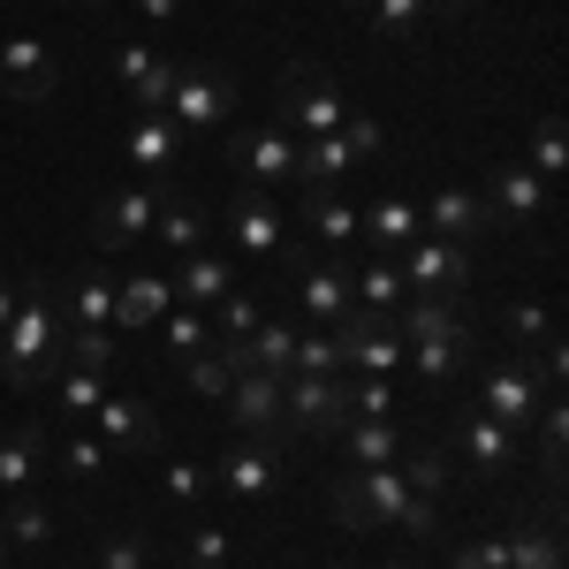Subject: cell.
Instances as JSON below:
<instances>
[{"mask_svg": "<svg viewBox=\"0 0 569 569\" xmlns=\"http://www.w3.org/2000/svg\"><path fill=\"white\" fill-rule=\"evenodd\" d=\"M342 137H350L357 160H380V144H388V130H380V122H365V114H350V122H342Z\"/></svg>", "mask_w": 569, "mask_h": 569, "instance_id": "52", "label": "cell"}, {"mask_svg": "<svg viewBox=\"0 0 569 569\" xmlns=\"http://www.w3.org/2000/svg\"><path fill=\"white\" fill-rule=\"evenodd\" d=\"M91 426H99V440H107V456H130V463L160 456V440H168L160 410H152L144 395H107V402L91 410Z\"/></svg>", "mask_w": 569, "mask_h": 569, "instance_id": "9", "label": "cell"}, {"mask_svg": "<svg viewBox=\"0 0 569 569\" xmlns=\"http://www.w3.org/2000/svg\"><path fill=\"white\" fill-rule=\"evenodd\" d=\"M144 555H152V539L137 525H122V531H107V547H99V569H144Z\"/></svg>", "mask_w": 569, "mask_h": 569, "instance_id": "46", "label": "cell"}, {"mask_svg": "<svg viewBox=\"0 0 569 569\" xmlns=\"http://www.w3.org/2000/svg\"><path fill=\"white\" fill-rule=\"evenodd\" d=\"M395 327H402V342H433V335L471 327V311H463V297H402Z\"/></svg>", "mask_w": 569, "mask_h": 569, "instance_id": "29", "label": "cell"}, {"mask_svg": "<svg viewBox=\"0 0 569 569\" xmlns=\"http://www.w3.org/2000/svg\"><path fill=\"white\" fill-rule=\"evenodd\" d=\"M335 335V350H342V372H372V380H402V327H395V311H365L357 305L342 327H327Z\"/></svg>", "mask_w": 569, "mask_h": 569, "instance_id": "6", "label": "cell"}, {"mask_svg": "<svg viewBox=\"0 0 569 569\" xmlns=\"http://www.w3.org/2000/svg\"><path fill=\"white\" fill-rule=\"evenodd\" d=\"M547 395H555V388L539 380V357H531V350H501L471 410H486V418H493V426H509V433H525L531 418H539V402H547Z\"/></svg>", "mask_w": 569, "mask_h": 569, "instance_id": "3", "label": "cell"}, {"mask_svg": "<svg viewBox=\"0 0 569 569\" xmlns=\"http://www.w3.org/2000/svg\"><path fill=\"white\" fill-rule=\"evenodd\" d=\"M176 311V281L168 273H130L114 281V335H152Z\"/></svg>", "mask_w": 569, "mask_h": 569, "instance_id": "21", "label": "cell"}, {"mask_svg": "<svg viewBox=\"0 0 569 569\" xmlns=\"http://www.w3.org/2000/svg\"><path fill=\"white\" fill-rule=\"evenodd\" d=\"M357 236H372V243H380V259H395V251H410V243L426 236V220H418L410 198H380V206H365V213H357Z\"/></svg>", "mask_w": 569, "mask_h": 569, "instance_id": "27", "label": "cell"}, {"mask_svg": "<svg viewBox=\"0 0 569 569\" xmlns=\"http://www.w3.org/2000/svg\"><path fill=\"white\" fill-rule=\"evenodd\" d=\"M335 440H342V471H388V463H402V426L395 418H357Z\"/></svg>", "mask_w": 569, "mask_h": 569, "instance_id": "24", "label": "cell"}, {"mask_svg": "<svg viewBox=\"0 0 569 569\" xmlns=\"http://www.w3.org/2000/svg\"><path fill=\"white\" fill-rule=\"evenodd\" d=\"M342 426H350V410H342V372H289V380H281V433L335 440Z\"/></svg>", "mask_w": 569, "mask_h": 569, "instance_id": "7", "label": "cell"}, {"mask_svg": "<svg viewBox=\"0 0 569 569\" xmlns=\"http://www.w3.org/2000/svg\"><path fill=\"white\" fill-rule=\"evenodd\" d=\"M168 281H176V297H182L190 311H220L236 289H243V281H236V266L220 259V251H190V259H182Z\"/></svg>", "mask_w": 569, "mask_h": 569, "instance_id": "22", "label": "cell"}, {"mask_svg": "<svg viewBox=\"0 0 569 569\" xmlns=\"http://www.w3.org/2000/svg\"><path fill=\"white\" fill-rule=\"evenodd\" d=\"M448 569H509V531H486V539H471V547H456Z\"/></svg>", "mask_w": 569, "mask_h": 569, "instance_id": "47", "label": "cell"}, {"mask_svg": "<svg viewBox=\"0 0 569 569\" xmlns=\"http://www.w3.org/2000/svg\"><path fill=\"white\" fill-rule=\"evenodd\" d=\"M388 569H410V562H388Z\"/></svg>", "mask_w": 569, "mask_h": 569, "instance_id": "58", "label": "cell"}, {"mask_svg": "<svg viewBox=\"0 0 569 569\" xmlns=\"http://www.w3.org/2000/svg\"><path fill=\"white\" fill-rule=\"evenodd\" d=\"M365 160L350 152V137H311V144H297V182H311V190H342V182L357 176Z\"/></svg>", "mask_w": 569, "mask_h": 569, "instance_id": "26", "label": "cell"}, {"mask_svg": "<svg viewBox=\"0 0 569 569\" xmlns=\"http://www.w3.org/2000/svg\"><path fill=\"white\" fill-rule=\"evenodd\" d=\"M182 547H190V569H228L236 562V539H228V531H190Z\"/></svg>", "mask_w": 569, "mask_h": 569, "instance_id": "49", "label": "cell"}, {"mask_svg": "<svg viewBox=\"0 0 569 569\" xmlns=\"http://www.w3.org/2000/svg\"><path fill=\"white\" fill-rule=\"evenodd\" d=\"M228 152H236V168H243V190H273V182L297 176V137H281L273 122H266V130H243Z\"/></svg>", "mask_w": 569, "mask_h": 569, "instance_id": "20", "label": "cell"}, {"mask_svg": "<svg viewBox=\"0 0 569 569\" xmlns=\"http://www.w3.org/2000/svg\"><path fill=\"white\" fill-rule=\"evenodd\" d=\"M547 335H555L547 305H509V342H517V350H539Z\"/></svg>", "mask_w": 569, "mask_h": 569, "instance_id": "48", "label": "cell"}, {"mask_svg": "<svg viewBox=\"0 0 569 569\" xmlns=\"http://www.w3.org/2000/svg\"><path fill=\"white\" fill-rule=\"evenodd\" d=\"M0 539H8V547H46V539H53V517H46V501L16 493V509L0 517Z\"/></svg>", "mask_w": 569, "mask_h": 569, "instance_id": "40", "label": "cell"}, {"mask_svg": "<svg viewBox=\"0 0 569 569\" xmlns=\"http://www.w3.org/2000/svg\"><path fill=\"white\" fill-rule=\"evenodd\" d=\"M53 84H61V61L39 39H0V91H8V107H46Z\"/></svg>", "mask_w": 569, "mask_h": 569, "instance_id": "14", "label": "cell"}, {"mask_svg": "<svg viewBox=\"0 0 569 569\" xmlns=\"http://www.w3.org/2000/svg\"><path fill=\"white\" fill-rule=\"evenodd\" d=\"M350 8H357V0H350Z\"/></svg>", "mask_w": 569, "mask_h": 569, "instance_id": "59", "label": "cell"}, {"mask_svg": "<svg viewBox=\"0 0 569 569\" xmlns=\"http://www.w3.org/2000/svg\"><path fill=\"white\" fill-rule=\"evenodd\" d=\"M206 228H213V220H206V206H190V198H168L160 220H152L160 251H182V259H190V251H206Z\"/></svg>", "mask_w": 569, "mask_h": 569, "instance_id": "31", "label": "cell"}, {"mask_svg": "<svg viewBox=\"0 0 569 569\" xmlns=\"http://www.w3.org/2000/svg\"><path fill=\"white\" fill-rule=\"evenodd\" d=\"M471 0H426V16H463Z\"/></svg>", "mask_w": 569, "mask_h": 569, "instance_id": "55", "label": "cell"}, {"mask_svg": "<svg viewBox=\"0 0 569 569\" xmlns=\"http://www.w3.org/2000/svg\"><path fill=\"white\" fill-rule=\"evenodd\" d=\"M53 350H61V281H23V297H16V319L0 327V380L8 388H46L61 365H53Z\"/></svg>", "mask_w": 569, "mask_h": 569, "instance_id": "2", "label": "cell"}, {"mask_svg": "<svg viewBox=\"0 0 569 569\" xmlns=\"http://www.w3.org/2000/svg\"><path fill=\"white\" fill-rule=\"evenodd\" d=\"M137 16H152V23H168V16H182V0H137Z\"/></svg>", "mask_w": 569, "mask_h": 569, "instance_id": "53", "label": "cell"}, {"mask_svg": "<svg viewBox=\"0 0 569 569\" xmlns=\"http://www.w3.org/2000/svg\"><path fill=\"white\" fill-rule=\"evenodd\" d=\"M220 402H228V418H236L243 440H281V380L273 372H236Z\"/></svg>", "mask_w": 569, "mask_h": 569, "instance_id": "17", "label": "cell"}, {"mask_svg": "<svg viewBox=\"0 0 569 569\" xmlns=\"http://www.w3.org/2000/svg\"><path fill=\"white\" fill-rule=\"evenodd\" d=\"M160 486H168V501H176V509H198V501L213 493V471H206V463H168Z\"/></svg>", "mask_w": 569, "mask_h": 569, "instance_id": "42", "label": "cell"}, {"mask_svg": "<svg viewBox=\"0 0 569 569\" xmlns=\"http://www.w3.org/2000/svg\"><path fill=\"white\" fill-rule=\"evenodd\" d=\"M46 388H53V418H91V410L107 402V372H69V365H61Z\"/></svg>", "mask_w": 569, "mask_h": 569, "instance_id": "36", "label": "cell"}, {"mask_svg": "<svg viewBox=\"0 0 569 569\" xmlns=\"http://www.w3.org/2000/svg\"><path fill=\"white\" fill-rule=\"evenodd\" d=\"M418 220H426V236H440V243H463V251H471L479 236H493V213H486V198H479V190H456V182H448V190H433Z\"/></svg>", "mask_w": 569, "mask_h": 569, "instance_id": "19", "label": "cell"}, {"mask_svg": "<svg viewBox=\"0 0 569 569\" xmlns=\"http://www.w3.org/2000/svg\"><path fill=\"white\" fill-rule=\"evenodd\" d=\"M525 168L539 182H555L569 168V137H562V122H555V114H539V122H531V152H525Z\"/></svg>", "mask_w": 569, "mask_h": 569, "instance_id": "39", "label": "cell"}, {"mask_svg": "<svg viewBox=\"0 0 569 569\" xmlns=\"http://www.w3.org/2000/svg\"><path fill=\"white\" fill-rule=\"evenodd\" d=\"M130 168L137 176H152V182H168L182 168V130L168 122V114H137V130H130Z\"/></svg>", "mask_w": 569, "mask_h": 569, "instance_id": "23", "label": "cell"}, {"mask_svg": "<svg viewBox=\"0 0 569 569\" xmlns=\"http://www.w3.org/2000/svg\"><path fill=\"white\" fill-rule=\"evenodd\" d=\"M160 206H168V182H152V176L107 190V198L91 206V243H99V259H114V251H130L137 236H152Z\"/></svg>", "mask_w": 569, "mask_h": 569, "instance_id": "4", "label": "cell"}, {"mask_svg": "<svg viewBox=\"0 0 569 569\" xmlns=\"http://www.w3.org/2000/svg\"><path fill=\"white\" fill-rule=\"evenodd\" d=\"M61 311H69L77 327H114V273H107V266L69 273V281H61Z\"/></svg>", "mask_w": 569, "mask_h": 569, "instance_id": "28", "label": "cell"}, {"mask_svg": "<svg viewBox=\"0 0 569 569\" xmlns=\"http://www.w3.org/2000/svg\"><path fill=\"white\" fill-rule=\"evenodd\" d=\"M350 297L365 311H402V297H410V289H402V266H395V259L357 266V273H350Z\"/></svg>", "mask_w": 569, "mask_h": 569, "instance_id": "34", "label": "cell"}, {"mask_svg": "<svg viewBox=\"0 0 569 569\" xmlns=\"http://www.w3.org/2000/svg\"><path fill=\"white\" fill-rule=\"evenodd\" d=\"M395 266H402V289L410 297H463L471 289V251L463 243H440V236H418Z\"/></svg>", "mask_w": 569, "mask_h": 569, "instance_id": "10", "label": "cell"}, {"mask_svg": "<svg viewBox=\"0 0 569 569\" xmlns=\"http://www.w3.org/2000/svg\"><path fill=\"white\" fill-rule=\"evenodd\" d=\"M0 569H8V562H0Z\"/></svg>", "mask_w": 569, "mask_h": 569, "instance_id": "61", "label": "cell"}, {"mask_svg": "<svg viewBox=\"0 0 569 569\" xmlns=\"http://www.w3.org/2000/svg\"><path fill=\"white\" fill-rule=\"evenodd\" d=\"M525 569H562V555H547V562H525Z\"/></svg>", "mask_w": 569, "mask_h": 569, "instance_id": "56", "label": "cell"}, {"mask_svg": "<svg viewBox=\"0 0 569 569\" xmlns=\"http://www.w3.org/2000/svg\"><path fill=\"white\" fill-rule=\"evenodd\" d=\"M486 213H493V228H539V220H547V182L531 176L525 160L493 168V182H486Z\"/></svg>", "mask_w": 569, "mask_h": 569, "instance_id": "16", "label": "cell"}, {"mask_svg": "<svg viewBox=\"0 0 569 569\" xmlns=\"http://www.w3.org/2000/svg\"><path fill=\"white\" fill-rule=\"evenodd\" d=\"M426 23V0H372V31L380 39H410Z\"/></svg>", "mask_w": 569, "mask_h": 569, "instance_id": "45", "label": "cell"}, {"mask_svg": "<svg viewBox=\"0 0 569 569\" xmlns=\"http://www.w3.org/2000/svg\"><path fill=\"white\" fill-rule=\"evenodd\" d=\"M350 122V99L327 84L319 69H289L281 77V114H273V130L297 137V144H311V137H335Z\"/></svg>", "mask_w": 569, "mask_h": 569, "instance_id": "5", "label": "cell"}, {"mask_svg": "<svg viewBox=\"0 0 569 569\" xmlns=\"http://www.w3.org/2000/svg\"><path fill=\"white\" fill-rule=\"evenodd\" d=\"M335 517L350 531H410V539H433L440 531V501H426L402 471H342L335 479Z\"/></svg>", "mask_w": 569, "mask_h": 569, "instance_id": "1", "label": "cell"}, {"mask_svg": "<svg viewBox=\"0 0 569 569\" xmlns=\"http://www.w3.org/2000/svg\"><path fill=\"white\" fill-rule=\"evenodd\" d=\"M46 463H53L61 479H107V463H114V456H107V440H99V433H77V440H61Z\"/></svg>", "mask_w": 569, "mask_h": 569, "instance_id": "37", "label": "cell"}, {"mask_svg": "<svg viewBox=\"0 0 569 569\" xmlns=\"http://www.w3.org/2000/svg\"><path fill=\"white\" fill-rule=\"evenodd\" d=\"M46 456H53V433H46L39 418L16 426V433H0V486H8V493H31V479L46 471Z\"/></svg>", "mask_w": 569, "mask_h": 569, "instance_id": "25", "label": "cell"}, {"mask_svg": "<svg viewBox=\"0 0 569 569\" xmlns=\"http://www.w3.org/2000/svg\"><path fill=\"white\" fill-rule=\"evenodd\" d=\"M228 107H236V77H220L213 61H182L176 69V99H168V122L182 137H206L228 122Z\"/></svg>", "mask_w": 569, "mask_h": 569, "instance_id": "8", "label": "cell"}, {"mask_svg": "<svg viewBox=\"0 0 569 569\" xmlns=\"http://www.w3.org/2000/svg\"><path fill=\"white\" fill-rule=\"evenodd\" d=\"M176 69H182V61H168V53H160V61L144 69V84L130 91V107H137V114H168V99H176Z\"/></svg>", "mask_w": 569, "mask_h": 569, "instance_id": "41", "label": "cell"}, {"mask_svg": "<svg viewBox=\"0 0 569 569\" xmlns=\"http://www.w3.org/2000/svg\"><path fill=\"white\" fill-rule=\"evenodd\" d=\"M259 319H266L259 297H251V289H236V297H228V305L213 311V335H220V342H243V335H251Z\"/></svg>", "mask_w": 569, "mask_h": 569, "instance_id": "43", "label": "cell"}, {"mask_svg": "<svg viewBox=\"0 0 569 569\" xmlns=\"http://www.w3.org/2000/svg\"><path fill=\"white\" fill-rule=\"evenodd\" d=\"M213 350V311H168L160 319V357H176V365H190V357Z\"/></svg>", "mask_w": 569, "mask_h": 569, "instance_id": "32", "label": "cell"}, {"mask_svg": "<svg viewBox=\"0 0 569 569\" xmlns=\"http://www.w3.org/2000/svg\"><path fill=\"white\" fill-rule=\"evenodd\" d=\"M531 426H539V471H547V486L562 479V440H569V402L562 395H547V402H539V418H531Z\"/></svg>", "mask_w": 569, "mask_h": 569, "instance_id": "38", "label": "cell"}, {"mask_svg": "<svg viewBox=\"0 0 569 569\" xmlns=\"http://www.w3.org/2000/svg\"><path fill=\"white\" fill-rule=\"evenodd\" d=\"M297 372H342V350H335L327 327L319 335H297Z\"/></svg>", "mask_w": 569, "mask_h": 569, "instance_id": "50", "label": "cell"}, {"mask_svg": "<svg viewBox=\"0 0 569 569\" xmlns=\"http://www.w3.org/2000/svg\"><path fill=\"white\" fill-rule=\"evenodd\" d=\"M456 448H463V463H471L479 479H501V471H517V456H525V433L493 426L486 410H456Z\"/></svg>", "mask_w": 569, "mask_h": 569, "instance_id": "15", "label": "cell"}, {"mask_svg": "<svg viewBox=\"0 0 569 569\" xmlns=\"http://www.w3.org/2000/svg\"><path fill=\"white\" fill-rule=\"evenodd\" d=\"M281 440H243V448H228L213 471V493L228 501H266V493H281Z\"/></svg>", "mask_w": 569, "mask_h": 569, "instance_id": "11", "label": "cell"}, {"mask_svg": "<svg viewBox=\"0 0 569 569\" xmlns=\"http://www.w3.org/2000/svg\"><path fill=\"white\" fill-rule=\"evenodd\" d=\"M395 471H402V479L418 486L426 501H440V493H448V479H456V471H448V456H433V448H426V456H402Z\"/></svg>", "mask_w": 569, "mask_h": 569, "instance_id": "44", "label": "cell"}, {"mask_svg": "<svg viewBox=\"0 0 569 569\" xmlns=\"http://www.w3.org/2000/svg\"><path fill=\"white\" fill-rule=\"evenodd\" d=\"M220 228H228V243H236L243 259H281V251H289L281 213H273V198H266V190H243V198L220 213Z\"/></svg>", "mask_w": 569, "mask_h": 569, "instance_id": "18", "label": "cell"}, {"mask_svg": "<svg viewBox=\"0 0 569 569\" xmlns=\"http://www.w3.org/2000/svg\"><path fill=\"white\" fill-rule=\"evenodd\" d=\"M342 569H350V562H342Z\"/></svg>", "mask_w": 569, "mask_h": 569, "instance_id": "60", "label": "cell"}, {"mask_svg": "<svg viewBox=\"0 0 569 569\" xmlns=\"http://www.w3.org/2000/svg\"><path fill=\"white\" fill-rule=\"evenodd\" d=\"M395 402H402V380H372V372H342V410L357 418H395Z\"/></svg>", "mask_w": 569, "mask_h": 569, "instance_id": "35", "label": "cell"}, {"mask_svg": "<svg viewBox=\"0 0 569 569\" xmlns=\"http://www.w3.org/2000/svg\"><path fill=\"white\" fill-rule=\"evenodd\" d=\"M69 8H114V0H69Z\"/></svg>", "mask_w": 569, "mask_h": 569, "instance_id": "57", "label": "cell"}, {"mask_svg": "<svg viewBox=\"0 0 569 569\" xmlns=\"http://www.w3.org/2000/svg\"><path fill=\"white\" fill-rule=\"evenodd\" d=\"M114 357H122V335L114 327H69L53 365H69V372H114Z\"/></svg>", "mask_w": 569, "mask_h": 569, "instance_id": "30", "label": "cell"}, {"mask_svg": "<svg viewBox=\"0 0 569 569\" xmlns=\"http://www.w3.org/2000/svg\"><path fill=\"white\" fill-rule=\"evenodd\" d=\"M471 357H479V327H456V335H433V342H410V350H402V372L426 395H448L471 372Z\"/></svg>", "mask_w": 569, "mask_h": 569, "instance_id": "12", "label": "cell"}, {"mask_svg": "<svg viewBox=\"0 0 569 569\" xmlns=\"http://www.w3.org/2000/svg\"><path fill=\"white\" fill-rule=\"evenodd\" d=\"M182 372H190V388H198V395H213V402H220V395H228V380H236V372H228V357H220V350L190 357Z\"/></svg>", "mask_w": 569, "mask_h": 569, "instance_id": "51", "label": "cell"}, {"mask_svg": "<svg viewBox=\"0 0 569 569\" xmlns=\"http://www.w3.org/2000/svg\"><path fill=\"white\" fill-rule=\"evenodd\" d=\"M16 297H23V281H8V273H0V327L16 319Z\"/></svg>", "mask_w": 569, "mask_h": 569, "instance_id": "54", "label": "cell"}, {"mask_svg": "<svg viewBox=\"0 0 569 569\" xmlns=\"http://www.w3.org/2000/svg\"><path fill=\"white\" fill-rule=\"evenodd\" d=\"M281 266L297 273V311H305L311 327H342V319L357 311L350 266H311V259H297V251H281Z\"/></svg>", "mask_w": 569, "mask_h": 569, "instance_id": "13", "label": "cell"}, {"mask_svg": "<svg viewBox=\"0 0 569 569\" xmlns=\"http://www.w3.org/2000/svg\"><path fill=\"white\" fill-rule=\"evenodd\" d=\"M305 228L327 243V251H342V243H357V206H350V198H335V190H311Z\"/></svg>", "mask_w": 569, "mask_h": 569, "instance_id": "33", "label": "cell"}]
</instances>
